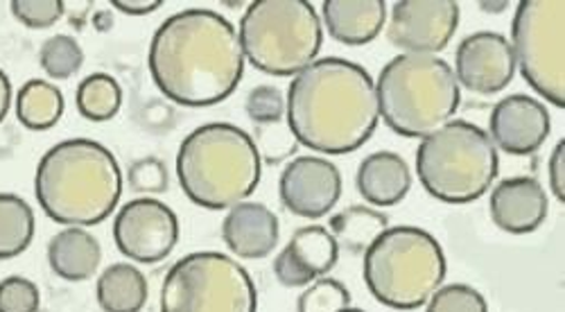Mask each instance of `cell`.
Here are the masks:
<instances>
[{"instance_id": "cell-29", "label": "cell", "mask_w": 565, "mask_h": 312, "mask_svg": "<svg viewBox=\"0 0 565 312\" xmlns=\"http://www.w3.org/2000/svg\"><path fill=\"white\" fill-rule=\"evenodd\" d=\"M426 312H489L484 294L466 283H450L439 288L430 299Z\"/></svg>"}, {"instance_id": "cell-13", "label": "cell", "mask_w": 565, "mask_h": 312, "mask_svg": "<svg viewBox=\"0 0 565 312\" xmlns=\"http://www.w3.org/2000/svg\"><path fill=\"white\" fill-rule=\"evenodd\" d=\"M278 195L292 215L319 219L331 213L342 197V174L335 163L321 157H299L280 172Z\"/></svg>"}, {"instance_id": "cell-11", "label": "cell", "mask_w": 565, "mask_h": 312, "mask_svg": "<svg viewBox=\"0 0 565 312\" xmlns=\"http://www.w3.org/2000/svg\"><path fill=\"white\" fill-rule=\"evenodd\" d=\"M114 240L120 254L136 262H161L179 243L177 213L152 197L127 202L116 215Z\"/></svg>"}, {"instance_id": "cell-27", "label": "cell", "mask_w": 565, "mask_h": 312, "mask_svg": "<svg viewBox=\"0 0 565 312\" xmlns=\"http://www.w3.org/2000/svg\"><path fill=\"white\" fill-rule=\"evenodd\" d=\"M39 64L49 77L68 79L82 68L84 51L73 36L55 34L49 41H43L39 51Z\"/></svg>"}, {"instance_id": "cell-12", "label": "cell", "mask_w": 565, "mask_h": 312, "mask_svg": "<svg viewBox=\"0 0 565 312\" xmlns=\"http://www.w3.org/2000/svg\"><path fill=\"white\" fill-rule=\"evenodd\" d=\"M455 0H398L392 8L387 39L403 55H437L459 28Z\"/></svg>"}, {"instance_id": "cell-21", "label": "cell", "mask_w": 565, "mask_h": 312, "mask_svg": "<svg viewBox=\"0 0 565 312\" xmlns=\"http://www.w3.org/2000/svg\"><path fill=\"white\" fill-rule=\"evenodd\" d=\"M103 247L96 236L82 227L60 232L49 245L51 270L64 281H86L98 272Z\"/></svg>"}, {"instance_id": "cell-37", "label": "cell", "mask_w": 565, "mask_h": 312, "mask_svg": "<svg viewBox=\"0 0 565 312\" xmlns=\"http://www.w3.org/2000/svg\"><path fill=\"white\" fill-rule=\"evenodd\" d=\"M504 6H507V3H480V8H482L484 12H502Z\"/></svg>"}, {"instance_id": "cell-33", "label": "cell", "mask_w": 565, "mask_h": 312, "mask_svg": "<svg viewBox=\"0 0 565 312\" xmlns=\"http://www.w3.org/2000/svg\"><path fill=\"white\" fill-rule=\"evenodd\" d=\"M127 184L136 193H166L168 191V168L157 157H146L131 163L127 172Z\"/></svg>"}, {"instance_id": "cell-18", "label": "cell", "mask_w": 565, "mask_h": 312, "mask_svg": "<svg viewBox=\"0 0 565 312\" xmlns=\"http://www.w3.org/2000/svg\"><path fill=\"white\" fill-rule=\"evenodd\" d=\"M280 238L278 217L260 202H243L228 208L222 222V240L238 258H267Z\"/></svg>"}, {"instance_id": "cell-26", "label": "cell", "mask_w": 565, "mask_h": 312, "mask_svg": "<svg viewBox=\"0 0 565 312\" xmlns=\"http://www.w3.org/2000/svg\"><path fill=\"white\" fill-rule=\"evenodd\" d=\"M75 105L86 120H93V122L111 120L122 107V88L116 77L107 73H93L82 79Z\"/></svg>"}, {"instance_id": "cell-19", "label": "cell", "mask_w": 565, "mask_h": 312, "mask_svg": "<svg viewBox=\"0 0 565 312\" xmlns=\"http://www.w3.org/2000/svg\"><path fill=\"white\" fill-rule=\"evenodd\" d=\"M326 32L344 46H366L385 28V0H326L321 6Z\"/></svg>"}, {"instance_id": "cell-30", "label": "cell", "mask_w": 565, "mask_h": 312, "mask_svg": "<svg viewBox=\"0 0 565 312\" xmlns=\"http://www.w3.org/2000/svg\"><path fill=\"white\" fill-rule=\"evenodd\" d=\"M247 114L258 125H276L286 118V96L276 86L260 84L247 96Z\"/></svg>"}, {"instance_id": "cell-25", "label": "cell", "mask_w": 565, "mask_h": 312, "mask_svg": "<svg viewBox=\"0 0 565 312\" xmlns=\"http://www.w3.org/2000/svg\"><path fill=\"white\" fill-rule=\"evenodd\" d=\"M34 211L12 193H0V260L17 258L34 240Z\"/></svg>"}, {"instance_id": "cell-6", "label": "cell", "mask_w": 565, "mask_h": 312, "mask_svg": "<svg viewBox=\"0 0 565 312\" xmlns=\"http://www.w3.org/2000/svg\"><path fill=\"white\" fill-rule=\"evenodd\" d=\"M364 283L375 301L416 310L441 288L448 262L439 240L418 227H390L364 251Z\"/></svg>"}, {"instance_id": "cell-5", "label": "cell", "mask_w": 565, "mask_h": 312, "mask_svg": "<svg viewBox=\"0 0 565 312\" xmlns=\"http://www.w3.org/2000/svg\"><path fill=\"white\" fill-rule=\"evenodd\" d=\"M385 125L405 139H426L461 105L455 71L437 55H398L375 82Z\"/></svg>"}, {"instance_id": "cell-24", "label": "cell", "mask_w": 565, "mask_h": 312, "mask_svg": "<svg viewBox=\"0 0 565 312\" xmlns=\"http://www.w3.org/2000/svg\"><path fill=\"white\" fill-rule=\"evenodd\" d=\"M390 229L385 213L371 206H349L331 217V234L351 254L366 251L373 240Z\"/></svg>"}, {"instance_id": "cell-14", "label": "cell", "mask_w": 565, "mask_h": 312, "mask_svg": "<svg viewBox=\"0 0 565 312\" xmlns=\"http://www.w3.org/2000/svg\"><path fill=\"white\" fill-rule=\"evenodd\" d=\"M515 57L507 36L498 32L468 34L455 53L457 84L478 96H495L511 84Z\"/></svg>"}, {"instance_id": "cell-34", "label": "cell", "mask_w": 565, "mask_h": 312, "mask_svg": "<svg viewBox=\"0 0 565 312\" xmlns=\"http://www.w3.org/2000/svg\"><path fill=\"white\" fill-rule=\"evenodd\" d=\"M550 189L554 197L565 202V141L561 139L550 157Z\"/></svg>"}, {"instance_id": "cell-23", "label": "cell", "mask_w": 565, "mask_h": 312, "mask_svg": "<svg viewBox=\"0 0 565 312\" xmlns=\"http://www.w3.org/2000/svg\"><path fill=\"white\" fill-rule=\"evenodd\" d=\"M64 114V96L53 82L30 79L17 96V118L32 131H45L60 122Z\"/></svg>"}, {"instance_id": "cell-28", "label": "cell", "mask_w": 565, "mask_h": 312, "mask_svg": "<svg viewBox=\"0 0 565 312\" xmlns=\"http://www.w3.org/2000/svg\"><path fill=\"white\" fill-rule=\"evenodd\" d=\"M351 305V292L338 279L321 277L312 281L299 297V312H340Z\"/></svg>"}, {"instance_id": "cell-22", "label": "cell", "mask_w": 565, "mask_h": 312, "mask_svg": "<svg viewBox=\"0 0 565 312\" xmlns=\"http://www.w3.org/2000/svg\"><path fill=\"white\" fill-rule=\"evenodd\" d=\"M148 294L146 275L129 262L109 265L98 279V303L105 312H140Z\"/></svg>"}, {"instance_id": "cell-8", "label": "cell", "mask_w": 565, "mask_h": 312, "mask_svg": "<svg viewBox=\"0 0 565 312\" xmlns=\"http://www.w3.org/2000/svg\"><path fill=\"white\" fill-rule=\"evenodd\" d=\"M238 39L254 68L274 77H295L317 60L323 25L308 0H254L241 21Z\"/></svg>"}, {"instance_id": "cell-38", "label": "cell", "mask_w": 565, "mask_h": 312, "mask_svg": "<svg viewBox=\"0 0 565 312\" xmlns=\"http://www.w3.org/2000/svg\"><path fill=\"white\" fill-rule=\"evenodd\" d=\"M340 312H364V310H360V308H351V305H349V308H344V310H340Z\"/></svg>"}, {"instance_id": "cell-10", "label": "cell", "mask_w": 565, "mask_h": 312, "mask_svg": "<svg viewBox=\"0 0 565 312\" xmlns=\"http://www.w3.org/2000/svg\"><path fill=\"white\" fill-rule=\"evenodd\" d=\"M565 3L563 0H523L511 23L515 66L539 96L565 109Z\"/></svg>"}, {"instance_id": "cell-16", "label": "cell", "mask_w": 565, "mask_h": 312, "mask_svg": "<svg viewBox=\"0 0 565 312\" xmlns=\"http://www.w3.org/2000/svg\"><path fill=\"white\" fill-rule=\"evenodd\" d=\"M340 258V245L319 225L301 227L274 260V275L286 288H308L331 275Z\"/></svg>"}, {"instance_id": "cell-2", "label": "cell", "mask_w": 565, "mask_h": 312, "mask_svg": "<svg viewBox=\"0 0 565 312\" xmlns=\"http://www.w3.org/2000/svg\"><path fill=\"white\" fill-rule=\"evenodd\" d=\"M286 120L297 143L308 150L331 157L355 152L379 129L375 82L355 62L315 60L290 82Z\"/></svg>"}, {"instance_id": "cell-4", "label": "cell", "mask_w": 565, "mask_h": 312, "mask_svg": "<svg viewBox=\"0 0 565 312\" xmlns=\"http://www.w3.org/2000/svg\"><path fill=\"white\" fill-rule=\"evenodd\" d=\"M181 191L209 211L243 204L260 184V150L249 133L231 122H209L188 133L177 152Z\"/></svg>"}, {"instance_id": "cell-1", "label": "cell", "mask_w": 565, "mask_h": 312, "mask_svg": "<svg viewBox=\"0 0 565 312\" xmlns=\"http://www.w3.org/2000/svg\"><path fill=\"white\" fill-rule=\"evenodd\" d=\"M148 64L159 92L181 107L224 103L245 73V55L233 23L200 8L177 12L159 25Z\"/></svg>"}, {"instance_id": "cell-36", "label": "cell", "mask_w": 565, "mask_h": 312, "mask_svg": "<svg viewBox=\"0 0 565 312\" xmlns=\"http://www.w3.org/2000/svg\"><path fill=\"white\" fill-rule=\"evenodd\" d=\"M10 105H12V82L6 75V71L0 68V122L6 120Z\"/></svg>"}, {"instance_id": "cell-17", "label": "cell", "mask_w": 565, "mask_h": 312, "mask_svg": "<svg viewBox=\"0 0 565 312\" xmlns=\"http://www.w3.org/2000/svg\"><path fill=\"white\" fill-rule=\"evenodd\" d=\"M547 195L534 176H511L500 182L489 200L495 227L513 236L536 232L547 217Z\"/></svg>"}, {"instance_id": "cell-20", "label": "cell", "mask_w": 565, "mask_h": 312, "mask_svg": "<svg viewBox=\"0 0 565 312\" xmlns=\"http://www.w3.org/2000/svg\"><path fill=\"white\" fill-rule=\"evenodd\" d=\"M355 186L371 208L396 206L412 189V170L396 152H373L360 163Z\"/></svg>"}, {"instance_id": "cell-15", "label": "cell", "mask_w": 565, "mask_h": 312, "mask_svg": "<svg viewBox=\"0 0 565 312\" xmlns=\"http://www.w3.org/2000/svg\"><path fill=\"white\" fill-rule=\"evenodd\" d=\"M550 111L541 100L513 94L493 107L487 133L495 150L513 157H527L543 148L550 137Z\"/></svg>"}, {"instance_id": "cell-35", "label": "cell", "mask_w": 565, "mask_h": 312, "mask_svg": "<svg viewBox=\"0 0 565 312\" xmlns=\"http://www.w3.org/2000/svg\"><path fill=\"white\" fill-rule=\"evenodd\" d=\"M111 6L116 10H120L122 14H131V17H146L157 12L163 3L161 0H111Z\"/></svg>"}, {"instance_id": "cell-32", "label": "cell", "mask_w": 565, "mask_h": 312, "mask_svg": "<svg viewBox=\"0 0 565 312\" xmlns=\"http://www.w3.org/2000/svg\"><path fill=\"white\" fill-rule=\"evenodd\" d=\"M66 12L62 0H14L12 14L32 30H43L55 25Z\"/></svg>"}, {"instance_id": "cell-3", "label": "cell", "mask_w": 565, "mask_h": 312, "mask_svg": "<svg viewBox=\"0 0 565 312\" xmlns=\"http://www.w3.org/2000/svg\"><path fill=\"white\" fill-rule=\"evenodd\" d=\"M34 195L57 225L96 227L120 202L122 170L111 150L98 141H62L39 161Z\"/></svg>"}, {"instance_id": "cell-7", "label": "cell", "mask_w": 565, "mask_h": 312, "mask_svg": "<svg viewBox=\"0 0 565 312\" xmlns=\"http://www.w3.org/2000/svg\"><path fill=\"white\" fill-rule=\"evenodd\" d=\"M500 172L489 133L468 120H450L420 141L416 174L420 186L444 204L480 200Z\"/></svg>"}, {"instance_id": "cell-9", "label": "cell", "mask_w": 565, "mask_h": 312, "mask_svg": "<svg viewBox=\"0 0 565 312\" xmlns=\"http://www.w3.org/2000/svg\"><path fill=\"white\" fill-rule=\"evenodd\" d=\"M159 303L161 312H256L258 292L238 260L198 251L170 267Z\"/></svg>"}, {"instance_id": "cell-31", "label": "cell", "mask_w": 565, "mask_h": 312, "mask_svg": "<svg viewBox=\"0 0 565 312\" xmlns=\"http://www.w3.org/2000/svg\"><path fill=\"white\" fill-rule=\"evenodd\" d=\"M41 294L36 283L25 277L0 281V312H39Z\"/></svg>"}]
</instances>
